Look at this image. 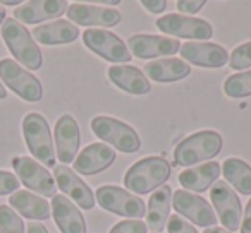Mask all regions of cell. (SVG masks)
Segmentation results:
<instances>
[{"mask_svg":"<svg viewBox=\"0 0 251 233\" xmlns=\"http://www.w3.org/2000/svg\"><path fill=\"white\" fill-rule=\"evenodd\" d=\"M210 199L215 206V211L224 228L227 232H237L243 221V208L232 187H229L226 182H217L210 191Z\"/></svg>","mask_w":251,"mask_h":233,"instance_id":"obj_9","label":"cell"},{"mask_svg":"<svg viewBox=\"0 0 251 233\" xmlns=\"http://www.w3.org/2000/svg\"><path fill=\"white\" fill-rule=\"evenodd\" d=\"M222 149V136L215 130H200L188 136L176 146L174 160L181 167H191L200 161L212 160Z\"/></svg>","mask_w":251,"mask_h":233,"instance_id":"obj_2","label":"cell"},{"mask_svg":"<svg viewBox=\"0 0 251 233\" xmlns=\"http://www.w3.org/2000/svg\"><path fill=\"white\" fill-rule=\"evenodd\" d=\"M226 180L239 194L251 195V167L239 158H229L222 167Z\"/></svg>","mask_w":251,"mask_h":233,"instance_id":"obj_27","label":"cell"},{"mask_svg":"<svg viewBox=\"0 0 251 233\" xmlns=\"http://www.w3.org/2000/svg\"><path fill=\"white\" fill-rule=\"evenodd\" d=\"M174 199H172V206L179 212V216H184L189 221H193L198 226H215L219 218L213 212L212 206L205 201L203 197L191 192L184 191H176Z\"/></svg>","mask_w":251,"mask_h":233,"instance_id":"obj_12","label":"cell"},{"mask_svg":"<svg viewBox=\"0 0 251 233\" xmlns=\"http://www.w3.org/2000/svg\"><path fill=\"white\" fill-rule=\"evenodd\" d=\"M4 21H5V9L0 5V24H2Z\"/></svg>","mask_w":251,"mask_h":233,"instance_id":"obj_40","label":"cell"},{"mask_svg":"<svg viewBox=\"0 0 251 233\" xmlns=\"http://www.w3.org/2000/svg\"><path fill=\"white\" fill-rule=\"evenodd\" d=\"M143 4V7L145 9H148L150 12H153V14H160V12H164L165 11V7H167V2L165 0H143L141 2Z\"/></svg>","mask_w":251,"mask_h":233,"instance_id":"obj_35","label":"cell"},{"mask_svg":"<svg viewBox=\"0 0 251 233\" xmlns=\"http://www.w3.org/2000/svg\"><path fill=\"white\" fill-rule=\"evenodd\" d=\"M23 136L28 144V149L36 160L45 167L55 168V151H53L52 134L49 122L40 113H28L23 119Z\"/></svg>","mask_w":251,"mask_h":233,"instance_id":"obj_5","label":"cell"},{"mask_svg":"<svg viewBox=\"0 0 251 233\" xmlns=\"http://www.w3.org/2000/svg\"><path fill=\"white\" fill-rule=\"evenodd\" d=\"M127 50L138 59L171 57L181 50L179 40L157 35H134L127 40Z\"/></svg>","mask_w":251,"mask_h":233,"instance_id":"obj_13","label":"cell"},{"mask_svg":"<svg viewBox=\"0 0 251 233\" xmlns=\"http://www.w3.org/2000/svg\"><path fill=\"white\" fill-rule=\"evenodd\" d=\"M67 11L66 0H33L26 2L19 9L14 11V19L19 22L33 24V22H42L47 19L60 18Z\"/></svg>","mask_w":251,"mask_h":233,"instance_id":"obj_19","label":"cell"},{"mask_svg":"<svg viewBox=\"0 0 251 233\" xmlns=\"http://www.w3.org/2000/svg\"><path fill=\"white\" fill-rule=\"evenodd\" d=\"M145 74L157 83H174L188 77L191 74V67L179 59H162L147 64Z\"/></svg>","mask_w":251,"mask_h":233,"instance_id":"obj_25","label":"cell"},{"mask_svg":"<svg viewBox=\"0 0 251 233\" xmlns=\"http://www.w3.org/2000/svg\"><path fill=\"white\" fill-rule=\"evenodd\" d=\"M83 42L91 52L97 53L101 59L108 60V62H131V53L127 50V45L114 33L91 28L83 33Z\"/></svg>","mask_w":251,"mask_h":233,"instance_id":"obj_8","label":"cell"},{"mask_svg":"<svg viewBox=\"0 0 251 233\" xmlns=\"http://www.w3.org/2000/svg\"><path fill=\"white\" fill-rule=\"evenodd\" d=\"M205 5V0H179L177 9L186 14H196Z\"/></svg>","mask_w":251,"mask_h":233,"instance_id":"obj_34","label":"cell"},{"mask_svg":"<svg viewBox=\"0 0 251 233\" xmlns=\"http://www.w3.org/2000/svg\"><path fill=\"white\" fill-rule=\"evenodd\" d=\"M12 167H14L16 173H18L19 180L28 189L45 195V197H55L57 195L53 177L36 160L28 156H18L12 160Z\"/></svg>","mask_w":251,"mask_h":233,"instance_id":"obj_10","label":"cell"},{"mask_svg":"<svg viewBox=\"0 0 251 233\" xmlns=\"http://www.w3.org/2000/svg\"><path fill=\"white\" fill-rule=\"evenodd\" d=\"M5 96H7V91H5L4 84H2V81H0V100H4Z\"/></svg>","mask_w":251,"mask_h":233,"instance_id":"obj_39","label":"cell"},{"mask_svg":"<svg viewBox=\"0 0 251 233\" xmlns=\"http://www.w3.org/2000/svg\"><path fill=\"white\" fill-rule=\"evenodd\" d=\"M230 67L234 70H243L251 67V42L236 46L230 55Z\"/></svg>","mask_w":251,"mask_h":233,"instance_id":"obj_30","label":"cell"},{"mask_svg":"<svg viewBox=\"0 0 251 233\" xmlns=\"http://www.w3.org/2000/svg\"><path fill=\"white\" fill-rule=\"evenodd\" d=\"M108 79L112 84L129 94H147L151 91L150 81L138 67L112 65L108 67Z\"/></svg>","mask_w":251,"mask_h":233,"instance_id":"obj_21","label":"cell"},{"mask_svg":"<svg viewBox=\"0 0 251 233\" xmlns=\"http://www.w3.org/2000/svg\"><path fill=\"white\" fill-rule=\"evenodd\" d=\"M97 202L107 211L126 218H143L147 212L143 199L115 185H103L97 191Z\"/></svg>","mask_w":251,"mask_h":233,"instance_id":"obj_6","label":"cell"},{"mask_svg":"<svg viewBox=\"0 0 251 233\" xmlns=\"http://www.w3.org/2000/svg\"><path fill=\"white\" fill-rule=\"evenodd\" d=\"M33 36L42 45H66L73 43L79 36V28L69 21L57 19L53 22L36 26L33 29Z\"/></svg>","mask_w":251,"mask_h":233,"instance_id":"obj_22","label":"cell"},{"mask_svg":"<svg viewBox=\"0 0 251 233\" xmlns=\"http://www.w3.org/2000/svg\"><path fill=\"white\" fill-rule=\"evenodd\" d=\"M67 18L81 26H101V28H114L121 22L122 16L115 9L97 7V5L73 4L67 7Z\"/></svg>","mask_w":251,"mask_h":233,"instance_id":"obj_17","label":"cell"},{"mask_svg":"<svg viewBox=\"0 0 251 233\" xmlns=\"http://www.w3.org/2000/svg\"><path fill=\"white\" fill-rule=\"evenodd\" d=\"M205 233H230V232H227V230H224V228H206L205 230Z\"/></svg>","mask_w":251,"mask_h":233,"instance_id":"obj_38","label":"cell"},{"mask_svg":"<svg viewBox=\"0 0 251 233\" xmlns=\"http://www.w3.org/2000/svg\"><path fill=\"white\" fill-rule=\"evenodd\" d=\"M0 233H25V223L11 206H0Z\"/></svg>","mask_w":251,"mask_h":233,"instance_id":"obj_29","label":"cell"},{"mask_svg":"<svg viewBox=\"0 0 251 233\" xmlns=\"http://www.w3.org/2000/svg\"><path fill=\"white\" fill-rule=\"evenodd\" d=\"M91 130L98 139L115 146V149L122 153H136L141 148V139L136 130L112 117H105V115L95 117L91 120Z\"/></svg>","mask_w":251,"mask_h":233,"instance_id":"obj_4","label":"cell"},{"mask_svg":"<svg viewBox=\"0 0 251 233\" xmlns=\"http://www.w3.org/2000/svg\"><path fill=\"white\" fill-rule=\"evenodd\" d=\"M11 208L16 209L19 214L29 219H49L50 216V206L45 199L40 195H35L28 191H18L9 199Z\"/></svg>","mask_w":251,"mask_h":233,"instance_id":"obj_26","label":"cell"},{"mask_svg":"<svg viewBox=\"0 0 251 233\" xmlns=\"http://www.w3.org/2000/svg\"><path fill=\"white\" fill-rule=\"evenodd\" d=\"M2 38L7 45L9 52L16 57V60L26 65L28 69L36 70L42 67L43 57L38 45L33 40L31 33L16 19L9 18L2 22Z\"/></svg>","mask_w":251,"mask_h":233,"instance_id":"obj_3","label":"cell"},{"mask_svg":"<svg viewBox=\"0 0 251 233\" xmlns=\"http://www.w3.org/2000/svg\"><path fill=\"white\" fill-rule=\"evenodd\" d=\"M0 79L23 100L40 101L43 98V87L40 81L12 59L0 60Z\"/></svg>","mask_w":251,"mask_h":233,"instance_id":"obj_7","label":"cell"},{"mask_svg":"<svg viewBox=\"0 0 251 233\" xmlns=\"http://www.w3.org/2000/svg\"><path fill=\"white\" fill-rule=\"evenodd\" d=\"M167 232L169 233H198L193 225L184 221V218L179 214H172L167 221Z\"/></svg>","mask_w":251,"mask_h":233,"instance_id":"obj_32","label":"cell"},{"mask_svg":"<svg viewBox=\"0 0 251 233\" xmlns=\"http://www.w3.org/2000/svg\"><path fill=\"white\" fill-rule=\"evenodd\" d=\"M53 219L62 233H86V221L79 209L64 195H55L52 201Z\"/></svg>","mask_w":251,"mask_h":233,"instance_id":"obj_20","label":"cell"},{"mask_svg":"<svg viewBox=\"0 0 251 233\" xmlns=\"http://www.w3.org/2000/svg\"><path fill=\"white\" fill-rule=\"evenodd\" d=\"M2 4H5V5H19V2H18V0H7V2H2Z\"/></svg>","mask_w":251,"mask_h":233,"instance_id":"obj_41","label":"cell"},{"mask_svg":"<svg viewBox=\"0 0 251 233\" xmlns=\"http://www.w3.org/2000/svg\"><path fill=\"white\" fill-rule=\"evenodd\" d=\"M241 233H251V199L246 206V212H244L243 223H241Z\"/></svg>","mask_w":251,"mask_h":233,"instance_id":"obj_36","label":"cell"},{"mask_svg":"<svg viewBox=\"0 0 251 233\" xmlns=\"http://www.w3.org/2000/svg\"><path fill=\"white\" fill-rule=\"evenodd\" d=\"M28 233H49V230L45 228L43 225H40V223H35V221H31V223H28Z\"/></svg>","mask_w":251,"mask_h":233,"instance_id":"obj_37","label":"cell"},{"mask_svg":"<svg viewBox=\"0 0 251 233\" xmlns=\"http://www.w3.org/2000/svg\"><path fill=\"white\" fill-rule=\"evenodd\" d=\"M110 233H148V226L140 219H127V221L117 223L110 230Z\"/></svg>","mask_w":251,"mask_h":233,"instance_id":"obj_31","label":"cell"},{"mask_svg":"<svg viewBox=\"0 0 251 233\" xmlns=\"http://www.w3.org/2000/svg\"><path fill=\"white\" fill-rule=\"evenodd\" d=\"M224 91L230 98L251 96V70L227 77L226 83H224Z\"/></svg>","mask_w":251,"mask_h":233,"instance_id":"obj_28","label":"cell"},{"mask_svg":"<svg viewBox=\"0 0 251 233\" xmlns=\"http://www.w3.org/2000/svg\"><path fill=\"white\" fill-rule=\"evenodd\" d=\"M115 151L110 146H105L101 143H93L84 148L79 156L74 160V170L83 175H97L100 171L107 170L114 161Z\"/></svg>","mask_w":251,"mask_h":233,"instance_id":"obj_18","label":"cell"},{"mask_svg":"<svg viewBox=\"0 0 251 233\" xmlns=\"http://www.w3.org/2000/svg\"><path fill=\"white\" fill-rule=\"evenodd\" d=\"M55 146H57V158L62 163H73L76 160V153L79 149V126L71 115H62L55 124Z\"/></svg>","mask_w":251,"mask_h":233,"instance_id":"obj_15","label":"cell"},{"mask_svg":"<svg viewBox=\"0 0 251 233\" xmlns=\"http://www.w3.org/2000/svg\"><path fill=\"white\" fill-rule=\"evenodd\" d=\"M155 24L165 35L179 36V38L208 40L213 36V29L210 22H206L205 19L189 18V16L167 14L164 18L157 19Z\"/></svg>","mask_w":251,"mask_h":233,"instance_id":"obj_11","label":"cell"},{"mask_svg":"<svg viewBox=\"0 0 251 233\" xmlns=\"http://www.w3.org/2000/svg\"><path fill=\"white\" fill-rule=\"evenodd\" d=\"M220 175V165L217 161H208L200 167L188 168L179 173V184L184 189L195 192H205L213 182H217Z\"/></svg>","mask_w":251,"mask_h":233,"instance_id":"obj_24","label":"cell"},{"mask_svg":"<svg viewBox=\"0 0 251 233\" xmlns=\"http://www.w3.org/2000/svg\"><path fill=\"white\" fill-rule=\"evenodd\" d=\"M53 177L59 185V189L67 194L77 206H81L83 209H93L95 206V197L91 189L74 173V170H71L66 165H59L53 168Z\"/></svg>","mask_w":251,"mask_h":233,"instance_id":"obj_16","label":"cell"},{"mask_svg":"<svg viewBox=\"0 0 251 233\" xmlns=\"http://www.w3.org/2000/svg\"><path fill=\"white\" fill-rule=\"evenodd\" d=\"M171 197L172 189L169 185H162L157 189L155 194H151L148 201V214H147V226L153 230L155 233H160L169 221V211H171Z\"/></svg>","mask_w":251,"mask_h":233,"instance_id":"obj_23","label":"cell"},{"mask_svg":"<svg viewBox=\"0 0 251 233\" xmlns=\"http://www.w3.org/2000/svg\"><path fill=\"white\" fill-rule=\"evenodd\" d=\"M171 163L162 156H148L134 163L124 177V185L134 194H148L171 177Z\"/></svg>","mask_w":251,"mask_h":233,"instance_id":"obj_1","label":"cell"},{"mask_svg":"<svg viewBox=\"0 0 251 233\" xmlns=\"http://www.w3.org/2000/svg\"><path fill=\"white\" fill-rule=\"evenodd\" d=\"M181 57L189 64H195L198 67H212L219 69L224 67L229 60L227 52L220 45L205 42H189L181 46Z\"/></svg>","mask_w":251,"mask_h":233,"instance_id":"obj_14","label":"cell"},{"mask_svg":"<svg viewBox=\"0 0 251 233\" xmlns=\"http://www.w3.org/2000/svg\"><path fill=\"white\" fill-rule=\"evenodd\" d=\"M18 189H19V178L14 173L0 170V195L18 192Z\"/></svg>","mask_w":251,"mask_h":233,"instance_id":"obj_33","label":"cell"}]
</instances>
